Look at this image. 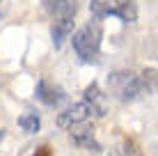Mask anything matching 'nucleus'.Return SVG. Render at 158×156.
Segmentation results:
<instances>
[{"instance_id": "f257e3e1", "label": "nucleus", "mask_w": 158, "mask_h": 156, "mask_svg": "<svg viewBox=\"0 0 158 156\" xmlns=\"http://www.w3.org/2000/svg\"><path fill=\"white\" fill-rule=\"evenodd\" d=\"M101 37H103V28L101 21L92 19L89 23H85L78 32H73V51L83 62H96L101 55Z\"/></svg>"}, {"instance_id": "f03ea898", "label": "nucleus", "mask_w": 158, "mask_h": 156, "mask_svg": "<svg viewBox=\"0 0 158 156\" xmlns=\"http://www.w3.org/2000/svg\"><path fill=\"white\" fill-rule=\"evenodd\" d=\"M108 92L119 101H135L147 92V87L142 83V76H138V74L112 71L108 76Z\"/></svg>"}, {"instance_id": "7ed1b4c3", "label": "nucleus", "mask_w": 158, "mask_h": 156, "mask_svg": "<svg viewBox=\"0 0 158 156\" xmlns=\"http://www.w3.org/2000/svg\"><path fill=\"white\" fill-rule=\"evenodd\" d=\"M94 115V108H92L89 103H85V101H80V103H73L69 106L67 110H62L57 115V126L60 129H73L78 124H83L87 117Z\"/></svg>"}, {"instance_id": "20e7f679", "label": "nucleus", "mask_w": 158, "mask_h": 156, "mask_svg": "<svg viewBox=\"0 0 158 156\" xmlns=\"http://www.w3.org/2000/svg\"><path fill=\"white\" fill-rule=\"evenodd\" d=\"M41 2L53 19H73V14L78 12V0H41Z\"/></svg>"}, {"instance_id": "39448f33", "label": "nucleus", "mask_w": 158, "mask_h": 156, "mask_svg": "<svg viewBox=\"0 0 158 156\" xmlns=\"http://www.w3.org/2000/svg\"><path fill=\"white\" fill-rule=\"evenodd\" d=\"M108 7H110V16H119L126 23L138 21V5H135V0H112Z\"/></svg>"}, {"instance_id": "423d86ee", "label": "nucleus", "mask_w": 158, "mask_h": 156, "mask_svg": "<svg viewBox=\"0 0 158 156\" xmlns=\"http://www.w3.org/2000/svg\"><path fill=\"white\" fill-rule=\"evenodd\" d=\"M37 99H39L41 103H46V106H57L60 101L64 99V94H62L60 87L51 85L48 80H39V83H37Z\"/></svg>"}, {"instance_id": "0eeeda50", "label": "nucleus", "mask_w": 158, "mask_h": 156, "mask_svg": "<svg viewBox=\"0 0 158 156\" xmlns=\"http://www.w3.org/2000/svg\"><path fill=\"white\" fill-rule=\"evenodd\" d=\"M71 32H73V19H57V21H53V25H51V37H53L55 48L62 46L64 41L71 37Z\"/></svg>"}, {"instance_id": "6e6552de", "label": "nucleus", "mask_w": 158, "mask_h": 156, "mask_svg": "<svg viewBox=\"0 0 158 156\" xmlns=\"http://www.w3.org/2000/svg\"><path fill=\"white\" fill-rule=\"evenodd\" d=\"M71 140L78 145V147L92 149V152H101V145L94 140V136H92V129H80V131H71Z\"/></svg>"}, {"instance_id": "1a4fd4ad", "label": "nucleus", "mask_w": 158, "mask_h": 156, "mask_svg": "<svg viewBox=\"0 0 158 156\" xmlns=\"http://www.w3.org/2000/svg\"><path fill=\"white\" fill-rule=\"evenodd\" d=\"M103 96H101V92H99V85L96 83H92L89 87L85 90V103H89L92 108H94V112L96 115H103Z\"/></svg>"}, {"instance_id": "9d476101", "label": "nucleus", "mask_w": 158, "mask_h": 156, "mask_svg": "<svg viewBox=\"0 0 158 156\" xmlns=\"http://www.w3.org/2000/svg\"><path fill=\"white\" fill-rule=\"evenodd\" d=\"M19 126L23 129L25 133H37L39 126H41V120H39L37 112H25V115L19 117Z\"/></svg>"}, {"instance_id": "9b49d317", "label": "nucleus", "mask_w": 158, "mask_h": 156, "mask_svg": "<svg viewBox=\"0 0 158 156\" xmlns=\"http://www.w3.org/2000/svg\"><path fill=\"white\" fill-rule=\"evenodd\" d=\"M89 12L94 14L96 21H101L103 16H110V7H108V2H103V0H92L89 2Z\"/></svg>"}, {"instance_id": "f8f14e48", "label": "nucleus", "mask_w": 158, "mask_h": 156, "mask_svg": "<svg viewBox=\"0 0 158 156\" xmlns=\"http://www.w3.org/2000/svg\"><path fill=\"white\" fill-rule=\"evenodd\" d=\"M32 156H53V152H51V147H39Z\"/></svg>"}, {"instance_id": "ddd939ff", "label": "nucleus", "mask_w": 158, "mask_h": 156, "mask_svg": "<svg viewBox=\"0 0 158 156\" xmlns=\"http://www.w3.org/2000/svg\"><path fill=\"white\" fill-rule=\"evenodd\" d=\"M2 138H5V129H0V142H2Z\"/></svg>"}, {"instance_id": "4468645a", "label": "nucleus", "mask_w": 158, "mask_h": 156, "mask_svg": "<svg viewBox=\"0 0 158 156\" xmlns=\"http://www.w3.org/2000/svg\"><path fill=\"white\" fill-rule=\"evenodd\" d=\"M156 74H158V67H156Z\"/></svg>"}]
</instances>
